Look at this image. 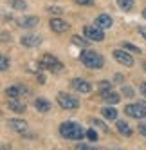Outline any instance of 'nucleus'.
I'll return each instance as SVG.
<instances>
[{
	"mask_svg": "<svg viewBox=\"0 0 146 150\" xmlns=\"http://www.w3.org/2000/svg\"><path fill=\"white\" fill-rule=\"evenodd\" d=\"M60 134L65 139H72V141H79V139L87 137V132L81 128V125L74 123V121H65L60 125Z\"/></svg>",
	"mask_w": 146,
	"mask_h": 150,
	"instance_id": "f257e3e1",
	"label": "nucleus"
},
{
	"mask_svg": "<svg viewBox=\"0 0 146 150\" xmlns=\"http://www.w3.org/2000/svg\"><path fill=\"white\" fill-rule=\"evenodd\" d=\"M81 62H83V65L88 67V69H101L103 67V63H105V60H103L101 54H98L96 51H90V49H85L81 52Z\"/></svg>",
	"mask_w": 146,
	"mask_h": 150,
	"instance_id": "f03ea898",
	"label": "nucleus"
},
{
	"mask_svg": "<svg viewBox=\"0 0 146 150\" xmlns=\"http://www.w3.org/2000/svg\"><path fill=\"white\" fill-rule=\"evenodd\" d=\"M56 101H58V105L61 107V109H69V110H74V109L79 107V101H78L76 96H70L67 92H58Z\"/></svg>",
	"mask_w": 146,
	"mask_h": 150,
	"instance_id": "7ed1b4c3",
	"label": "nucleus"
},
{
	"mask_svg": "<svg viewBox=\"0 0 146 150\" xmlns=\"http://www.w3.org/2000/svg\"><path fill=\"white\" fill-rule=\"evenodd\" d=\"M40 65L44 69H47V71H51V72H58V71L63 69V63L53 54H44L41 60H40Z\"/></svg>",
	"mask_w": 146,
	"mask_h": 150,
	"instance_id": "20e7f679",
	"label": "nucleus"
},
{
	"mask_svg": "<svg viewBox=\"0 0 146 150\" xmlns=\"http://www.w3.org/2000/svg\"><path fill=\"white\" fill-rule=\"evenodd\" d=\"M124 114L135 120H142L146 117V103H130L124 107Z\"/></svg>",
	"mask_w": 146,
	"mask_h": 150,
	"instance_id": "39448f33",
	"label": "nucleus"
},
{
	"mask_svg": "<svg viewBox=\"0 0 146 150\" xmlns=\"http://www.w3.org/2000/svg\"><path fill=\"white\" fill-rule=\"evenodd\" d=\"M83 35H85L90 42H103L105 40V33H103V27L96 25H85L83 29Z\"/></svg>",
	"mask_w": 146,
	"mask_h": 150,
	"instance_id": "423d86ee",
	"label": "nucleus"
},
{
	"mask_svg": "<svg viewBox=\"0 0 146 150\" xmlns=\"http://www.w3.org/2000/svg\"><path fill=\"white\" fill-rule=\"evenodd\" d=\"M114 58H116V62L123 63V65H126V67H132L133 65V58L124 49H116V51H114Z\"/></svg>",
	"mask_w": 146,
	"mask_h": 150,
	"instance_id": "0eeeda50",
	"label": "nucleus"
},
{
	"mask_svg": "<svg viewBox=\"0 0 146 150\" xmlns=\"http://www.w3.org/2000/svg\"><path fill=\"white\" fill-rule=\"evenodd\" d=\"M49 27L54 31V33H58V35H61V33H67L69 31V24L65 22V20H61V18H53L49 22Z\"/></svg>",
	"mask_w": 146,
	"mask_h": 150,
	"instance_id": "6e6552de",
	"label": "nucleus"
},
{
	"mask_svg": "<svg viewBox=\"0 0 146 150\" xmlns=\"http://www.w3.org/2000/svg\"><path fill=\"white\" fill-rule=\"evenodd\" d=\"M20 44L24 47H38L41 44V36L40 35H25V36H22Z\"/></svg>",
	"mask_w": 146,
	"mask_h": 150,
	"instance_id": "1a4fd4ad",
	"label": "nucleus"
},
{
	"mask_svg": "<svg viewBox=\"0 0 146 150\" xmlns=\"http://www.w3.org/2000/svg\"><path fill=\"white\" fill-rule=\"evenodd\" d=\"M9 127H11L15 132L22 134V136L27 134V123L24 120H20V117H13V120H9Z\"/></svg>",
	"mask_w": 146,
	"mask_h": 150,
	"instance_id": "9d476101",
	"label": "nucleus"
},
{
	"mask_svg": "<svg viewBox=\"0 0 146 150\" xmlns=\"http://www.w3.org/2000/svg\"><path fill=\"white\" fill-rule=\"evenodd\" d=\"M72 87H74L78 92H81V94H88L92 91V85L88 81H85V80H81V78L72 80Z\"/></svg>",
	"mask_w": 146,
	"mask_h": 150,
	"instance_id": "9b49d317",
	"label": "nucleus"
},
{
	"mask_svg": "<svg viewBox=\"0 0 146 150\" xmlns=\"http://www.w3.org/2000/svg\"><path fill=\"white\" fill-rule=\"evenodd\" d=\"M7 107H9V110H13V112H16V114H22V112H25V103L18 101L16 98H9V101H7Z\"/></svg>",
	"mask_w": 146,
	"mask_h": 150,
	"instance_id": "f8f14e48",
	"label": "nucleus"
},
{
	"mask_svg": "<svg viewBox=\"0 0 146 150\" xmlns=\"http://www.w3.org/2000/svg\"><path fill=\"white\" fill-rule=\"evenodd\" d=\"M101 98L105 100L108 105H116V103H119V94L112 92V89H110V91H105V92H101Z\"/></svg>",
	"mask_w": 146,
	"mask_h": 150,
	"instance_id": "ddd939ff",
	"label": "nucleus"
},
{
	"mask_svg": "<svg viewBox=\"0 0 146 150\" xmlns=\"http://www.w3.org/2000/svg\"><path fill=\"white\" fill-rule=\"evenodd\" d=\"M38 22H40V20H38L36 16H25V18H22V20H18V25H20V27H25V29H31V27L38 25Z\"/></svg>",
	"mask_w": 146,
	"mask_h": 150,
	"instance_id": "4468645a",
	"label": "nucleus"
},
{
	"mask_svg": "<svg viewBox=\"0 0 146 150\" xmlns=\"http://www.w3.org/2000/svg\"><path fill=\"white\" fill-rule=\"evenodd\" d=\"M34 107H36V110H40V112H49L53 105H51L47 100H44V98H36L34 100Z\"/></svg>",
	"mask_w": 146,
	"mask_h": 150,
	"instance_id": "2eb2a0df",
	"label": "nucleus"
},
{
	"mask_svg": "<svg viewBox=\"0 0 146 150\" xmlns=\"http://www.w3.org/2000/svg\"><path fill=\"white\" fill-rule=\"evenodd\" d=\"M96 24L99 25V27H103V29H107V27H110L112 25V16L110 15H99L98 18H96Z\"/></svg>",
	"mask_w": 146,
	"mask_h": 150,
	"instance_id": "dca6fc26",
	"label": "nucleus"
},
{
	"mask_svg": "<svg viewBox=\"0 0 146 150\" xmlns=\"http://www.w3.org/2000/svg\"><path fill=\"white\" fill-rule=\"evenodd\" d=\"M117 123V130L124 136V137H130L132 136V128H130V125L126 123V121H116Z\"/></svg>",
	"mask_w": 146,
	"mask_h": 150,
	"instance_id": "f3484780",
	"label": "nucleus"
},
{
	"mask_svg": "<svg viewBox=\"0 0 146 150\" xmlns=\"http://www.w3.org/2000/svg\"><path fill=\"white\" fill-rule=\"evenodd\" d=\"M103 116L107 117V120H112V121H116L117 120V110L114 109V107H103Z\"/></svg>",
	"mask_w": 146,
	"mask_h": 150,
	"instance_id": "a211bd4d",
	"label": "nucleus"
},
{
	"mask_svg": "<svg viewBox=\"0 0 146 150\" xmlns=\"http://www.w3.org/2000/svg\"><path fill=\"white\" fill-rule=\"evenodd\" d=\"M88 121L94 125V127H98V128H101V130L103 132H108V127L105 125V123H103L101 120H98V117H88Z\"/></svg>",
	"mask_w": 146,
	"mask_h": 150,
	"instance_id": "6ab92c4d",
	"label": "nucleus"
},
{
	"mask_svg": "<svg viewBox=\"0 0 146 150\" xmlns=\"http://www.w3.org/2000/svg\"><path fill=\"white\" fill-rule=\"evenodd\" d=\"M6 94L9 96V98H18V96L22 94V89H20V87H7Z\"/></svg>",
	"mask_w": 146,
	"mask_h": 150,
	"instance_id": "aec40b11",
	"label": "nucleus"
},
{
	"mask_svg": "<svg viewBox=\"0 0 146 150\" xmlns=\"http://www.w3.org/2000/svg\"><path fill=\"white\" fill-rule=\"evenodd\" d=\"M117 6L123 9V11H130L133 7V0H117Z\"/></svg>",
	"mask_w": 146,
	"mask_h": 150,
	"instance_id": "412c9836",
	"label": "nucleus"
},
{
	"mask_svg": "<svg viewBox=\"0 0 146 150\" xmlns=\"http://www.w3.org/2000/svg\"><path fill=\"white\" fill-rule=\"evenodd\" d=\"M72 42H74L76 45H81V47H87L88 45V38L87 36L85 38H83V36H74V38H72Z\"/></svg>",
	"mask_w": 146,
	"mask_h": 150,
	"instance_id": "4be33fe9",
	"label": "nucleus"
},
{
	"mask_svg": "<svg viewBox=\"0 0 146 150\" xmlns=\"http://www.w3.org/2000/svg\"><path fill=\"white\" fill-rule=\"evenodd\" d=\"M96 89H98L99 92H105V91H110V89H112V83H110V81H99V83L96 85Z\"/></svg>",
	"mask_w": 146,
	"mask_h": 150,
	"instance_id": "5701e85b",
	"label": "nucleus"
},
{
	"mask_svg": "<svg viewBox=\"0 0 146 150\" xmlns=\"http://www.w3.org/2000/svg\"><path fill=\"white\" fill-rule=\"evenodd\" d=\"M11 6L15 9H25L27 4H25V0H11Z\"/></svg>",
	"mask_w": 146,
	"mask_h": 150,
	"instance_id": "b1692460",
	"label": "nucleus"
},
{
	"mask_svg": "<svg viewBox=\"0 0 146 150\" xmlns=\"http://www.w3.org/2000/svg\"><path fill=\"white\" fill-rule=\"evenodd\" d=\"M87 137L90 139V141H98V132L96 130H94V128H88V130H87Z\"/></svg>",
	"mask_w": 146,
	"mask_h": 150,
	"instance_id": "393cba45",
	"label": "nucleus"
},
{
	"mask_svg": "<svg viewBox=\"0 0 146 150\" xmlns=\"http://www.w3.org/2000/svg\"><path fill=\"white\" fill-rule=\"evenodd\" d=\"M123 49H128V51H132V52H141V49H139V47H135V45L128 44V42H124V44H123Z\"/></svg>",
	"mask_w": 146,
	"mask_h": 150,
	"instance_id": "a878e982",
	"label": "nucleus"
},
{
	"mask_svg": "<svg viewBox=\"0 0 146 150\" xmlns=\"http://www.w3.org/2000/svg\"><path fill=\"white\" fill-rule=\"evenodd\" d=\"M47 11H49V13H54V15H61V13H63V9H61V7H56V6H49Z\"/></svg>",
	"mask_w": 146,
	"mask_h": 150,
	"instance_id": "bb28decb",
	"label": "nucleus"
},
{
	"mask_svg": "<svg viewBox=\"0 0 146 150\" xmlns=\"http://www.w3.org/2000/svg\"><path fill=\"white\" fill-rule=\"evenodd\" d=\"M74 2H76L78 6H85V7H90V6H94V0H74Z\"/></svg>",
	"mask_w": 146,
	"mask_h": 150,
	"instance_id": "cd10ccee",
	"label": "nucleus"
},
{
	"mask_svg": "<svg viewBox=\"0 0 146 150\" xmlns=\"http://www.w3.org/2000/svg\"><path fill=\"white\" fill-rule=\"evenodd\" d=\"M123 92H124V96H126V98H133V96H135V92H133L132 87H123Z\"/></svg>",
	"mask_w": 146,
	"mask_h": 150,
	"instance_id": "c85d7f7f",
	"label": "nucleus"
},
{
	"mask_svg": "<svg viewBox=\"0 0 146 150\" xmlns=\"http://www.w3.org/2000/svg\"><path fill=\"white\" fill-rule=\"evenodd\" d=\"M139 134L146 137V121H139Z\"/></svg>",
	"mask_w": 146,
	"mask_h": 150,
	"instance_id": "c756f323",
	"label": "nucleus"
},
{
	"mask_svg": "<svg viewBox=\"0 0 146 150\" xmlns=\"http://www.w3.org/2000/svg\"><path fill=\"white\" fill-rule=\"evenodd\" d=\"M7 67H9V58H7V56H2V65H0V69L6 71Z\"/></svg>",
	"mask_w": 146,
	"mask_h": 150,
	"instance_id": "7c9ffc66",
	"label": "nucleus"
},
{
	"mask_svg": "<svg viewBox=\"0 0 146 150\" xmlns=\"http://www.w3.org/2000/svg\"><path fill=\"white\" fill-rule=\"evenodd\" d=\"M139 92L144 96V98H146V81H142L141 85H139Z\"/></svg>",
	"mask_w": 146,
	"mask_h": 150,
	"instance_id": "2f4dec72",
	"label": "nucleus"
},
{
	"mask_svg": "<svg viewBox=\"0 0 146 150\" xmlns=\"http://www.w3.org/2000/svg\"><path fill=\"white\" fill-rule=\"evenodd\" d=\"M139 35H142V38L146 40V27H144V25H141V27H139Z\"/></svg>",
	"mask_w": 146,
	"mask_h": 150,
	"instance_id": "473e14b6",
	"label": "nucleus"
},
{
	"mask_svg": "<svg viewBox=\"0 0 146 150\" xmlns=\"http://www.w3.org/2000/svg\"><path fill=\"white\" fill-rule=\"evenodd\" d=\"M36 78H38L40 83H45V76H44V74H38V72H36Z\"/></svg>",
	"mask_w": 146,
	"mask_h": 150,
	"instance_id": "72a5a7b5",
	"label": "nucleus"
},
{
	"mask_svg": "<svg viewBox=\"0 0 146 150\" xmlns=\"http://www.w3.org/2000/svg\"><path fill=\"white\" fill-rule=\"evenodd\" d=\"M114 80H116V81H123V74H116V76H114Z\"/></svg>",
	"mask_w": 146,
	"mask_h": 150,
	"instance_id": "f704fd0d",
	"label": "nucleus"
},
{
	"mask_svg": "<svg viewBox=\"0 0 146 150\" xmlns=\"http://www.w3.org/2000/svg\"><path fill=\"white\" fill-rule=\"evenodd\" d=\"M142 16H144V18H146V9H144V11H142Z\"/></svg>",
	"mask_w": 146,
	"mask_h": 150,
	"instance_id": "c9c22d12",
	"label": "nucleus"
},
{
	"mask_svg": "<svg viewBox=\"0 0 146 150\" xmlns=\"http://www.w3.org/2000/svg\"><path fill=\"white\" fill-rule=\"evenodd\" d=\"M144 71H146V62H144Z\"/></svg>",
	"mask_w": 146,
	"mask_h": 150,
	"instance_id": "e433bc0d",
	"label": "nucleus"
}]
</instances>
